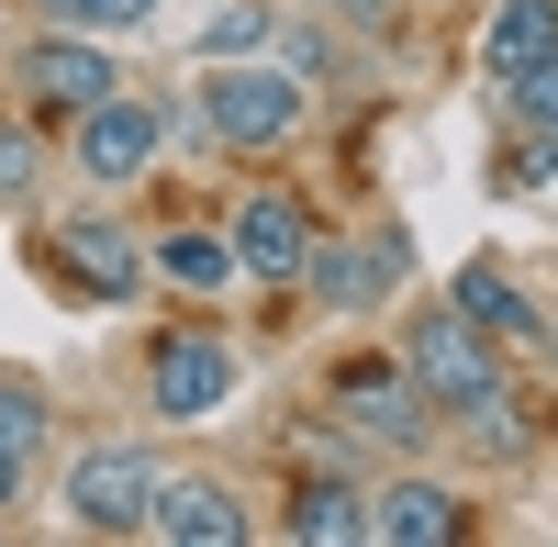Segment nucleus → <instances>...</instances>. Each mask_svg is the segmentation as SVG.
<instances>
[{
	"instance_id": "f257e3e1",
	"label": "nucleus",
	"mask_w": 558,
	"mask_h": 547,
	"mask_svg": "<svg viewBox=\"0 0 558 547\" xmlns=\"http://www.w3.org/2000/svg\"><path fill=\"white\" fill-rule=\"evenodd\" d=\"M191 123L213 134V146L268 157V146H291V134H302V78H291V68H268V57H213Z\"/></svg>"
},
{
	"instance_id": "f03ea898",
	"label": "nucleus",
	"mask_w": 558,
	"mask_h": 547,
	"mask_svg": "<svg viewBox=\"0 0 558 547\" xmlns=\"http://www.w3.org/2000/svg\"><path fill=\"white\" fill-rule=\"evenodd\" d=\"M402 369L425 380L436 414H470V402H492V391H502V357L481 347V325H470L458 302H447V313H425V325L402 336Z\"/></svg>"
},
{
	"instance_id": "7ed1b4c3",
	"label": "nucleus",
	"mask_w": 558,
	"mask_h": 547,
	"mask_svg": "<svg viewBox=\"0 0 558 547\" xmlns=\"http://www.w3.org/2000/svg\"><path fill=\"white\" fill-rule=\"evenodd\" d=\"M157 514V459L146 447H89L68 459V525L78 536H146Z\"/></svg>"
},
{
	"instance_id": "20e7f679",
	"label": "nucleus",
	"mask_w": 558,
	"mask_h": 547,
	"mask_svg": "<svg viewBox=\"0 0 558 547\" xmlns=\"http://www.w3.org/2000/svg\"><path fill=\"white\" fill-rule=\"evenodd\" d=\"M402 268H413V246H402V235H368V246H347V235H313V257H302V291H313L324 313H380V302L402 291Z\"/></svg>"
},
{
	"instance_id": "39448f33",
	"label": "nucleus",
	"mask_w": 558,
	"mask_h": 547,
	"mask_svg": "<svg viewBox=\"0 0 558 547\" xmlns=\"http://www.w3.org/2000/svg\"><path fill=\"white\" fill-rule=\"evenodd\" d=\"M157 146H168V101H89L78 112V168L101 179V191H123V179H146L157 168Z\"/></svg>"
},
{
	"instance_id": "423d86ee",
	"label": "nucleus",
	"mask_w": 558,
	"mask_h": 547,
	"mask_svg": "<svg viewBox=\"0 0 558 547\" xmlns=\"http://www.w3.org/2000/svg\"><path fill=\"white\" fill-rule=\"evenodd\" d=\"M146 391H157L168 425H202V414H223V391H235V347L223 336H157Z\"/></svg>"
},
{
	"instance_id": "0eeeda50",
	"label": "nucleus",
	"mask_w": 558,
	"mask_h": 547,
	"mask_svg": "<svg viewBox=\"0 0 558 547\" xmlns=\"http://www.w3.org/2000/svg\"><path fill=\"white\" fill-rule=\"evenodd\" d=\"M223 246H235V268L246 280H302V257H313V212L291 202V191H246L235 202V223H223Z\"/></svg>"
},
{
	"instance_id": "6e6552de",
	"label": "nucleus",
	"mask_w": 558,
	"mask_h": 547,
	"mask_svg": "<svg viewBox=\"0 0 558 547\" xmlns=\"http://www.w3.org/2000/svg\"><path fill=\"white\" fill-rule=\"evenodd\" d=\"M146 536H168V547H246L257 536V503L235 481H157Z\"/></svg>"
},
{
	"instance_id": "1a4fd4ad",
	"label": "nucleus",
	"mask_w": 558,
	"mask_h": 547,
	"mask_svg": "<svg viewBox=\"0 0 558 547\" xmlns=\"http://www.w3.org/2000/svg\"><path fill=\"white\" fill-rule=\"evenodd\" d=\"M23 89H34V101L45 112H89V101H112V57H101V45H89L78 23L68 34H45V45H23Z\"/></svg>"
},
{
	"instance_id": "9d476101",
	"label": "nucleus",
	"mask_w": 558,
	"mask_h": 547,
	"mask_svg": "<svg viewBox=\"0 0 558 547\" xmlns=\"http://www.w3.org/2000/svg\"><path fill=\"white\" fill-rule=\"evenodd\" d=\"M336 402H347V425H357L368 447H413L425 414H436L413 369H336Z\"/></svg>"
},
{
	"instance_id": "9b49d317",
	"label": "nucleus",
	"mask_w": 558,
	"mask_h": 547,
	"mask_svg": "<svg viewBox=\"0 0 558 547\" xmlns=\"http://www.w3.org/2000/svg\"><path fill=\"white\" fill-rule=\"evenodd\" d=\"M447 536H470V503H458L447 481H391V491H368V547H447Z\"/></svg>"
},
{
	"instance_id": "f8f14e48",
	"label": "nucleus",
	"mask_w": 558,
	"mask_h": 547,
	"mask_svg": "<svg viewBox=\"0 0 558 547\" xmlns=\"http://www.w3.org/2000/svg\"><path fill=\"white\" fill-rule=\"evenodd\" d=\"M57 268H68V280H78L89 302H123L134 280H146V257H134V235H123L112 212H78L68 235H57Z\"/></svg>"
},
{
	"instance_id": "ddd939ff",
	"label": "nucleus",
	"mask_w": 558,
	"mask_h": 547,
	"mask_svg": "<svg viewBox=\"0 0 558 547\" xmlns=\"http://www.w3.org/2000/svg\"><path fill=\"white\" fill-rule=\"evenodd\" d=\"M279 525H291L302 547H336V536L357 547V536H368V491H357V481H302V491H291V514H279Z\"/></svg>"
},
{
	"instance_id": "4468645a",
	"label": "nucleus",
	"mask_w": 558,
	"mask_h": 547,
	"mask_svg": "<svg viewBox=\"0 0 558 547\" xmlns=\"http://www.w3.org/2000/svg\"><path fill=\"white\" fill-rule=\"evenodd\" d=\"M558 57V0H502V23H492V78L514 89L525 68Z\"/></svg>"
},
{
	"instance_id": "2eb2a0df",
	"label": "nucleus",
	"mask_w": 558,
	"mask_h": 547,
	"mask_svg": "<svg viewBox=\"0 0 558 547\" xmlns=\"http://www.w3.org/2000/svg\"><path fill=\"white\" fill-rule=\"evenodd\" d=\"M447 302H458V313H470V325H481V336H536V302H525L514 280H502V268H492V257H481V268H458V291H447Z\"/></svg>"
},
{
	"instance_id": "dca6fc26",
	"label": "nucleus",
	"mask_w": 558,
	"mask_h": 547,
	"mask_svg": "<svg viewBox=\"0 0 558 547\" xmlns=\"http://www.w3.org/2000/svg\"><path fill=\"white\" fill-rule=\"evenodd\" d=\"M34 447H45V391H34V380H0V503L23 491Z\"/></svg>"
},
{
	"instance_id": "f3484780",
	"label": "nucleus",
	"mask_w": 558,
	"mask_h": 547,
	"mask_svg": "<svg viewBox=\"0 0 558 547\" xmlns=\"http://www.w3.org/2000/svg\"><path fill=\"white\" fill-rule=\"evenodd\" d=\"M257 45H268V0H213L202 57H257Z\"/></svg>"
},
{
	"instance_id": "a211bd4d",
	"label": "nucleus",
	"mask_w": 558,
	"mask_h": 547,
	"mask_svg": "<svg viewBox=\"0 0 558 547\" xmlns=\"http://www.w3.org/2000/svg\"><path fill=\"white\" fill-rule=\"evenodd\" d=\"M168 280L179 291H223V280H235V246H223V235H168Z\"/></svg>"
},
{
	"instance_id": "6ab92c4d",
	"label": "nucleus",
	"mask_w": 558,
	"mask_h": 547,
	"mask_svg": "<svg viewBox=\"0 0 558 547\" xmlns=\"http://www.w3.org/2000/svg\"><path fill=\"white\" fill-rule=\"evenodd\" d=\"M146 12H157V0H57V23H78V34H123Z\"/></svg>"
},
{
	"instance_id": "aec40b11",
	"label": "nucleus",
	"mask_w": 558,
	"mask_h": 547,
	"mask_svg": "<svg viewBox=\"0 0 558 547\" xmlns=\"http://www.w3.org/2000/svg\"><path fill=\"white\" fill-rule=\"evenodd\" d=\"M23 191H34V134L0 123V202H23Z\"/></svg>"
},
{
	"instance_id": "412c9836",
	"label": "nucleus",
	"mask_w": 558,
	"mask_h": 547,
	"mask_svg": "<svg viewBox=\"0 0 558 547\" xmlns=\"http://www.w3.org/2000/svg\"><path fill=\"white\" fill-rule=\"evenodd\" d=\"M514 101H525V112H536V123H547V134H558V57H547V68H525V78H514Z\"/></svg>"
},
{
	"instance_id": "4be33fe9",
	"label": "nucleus",
	"mask_w": 558,
	"mask_h": 547,
	"mask_svg": "<svg viewBox=\"0 0 558 547\" xmlns=\"http://www.w3.org/2000/svg\"><path fill=\"white\" fill-rule=\"evenodd\" d=\"M324 12H347V23H391L402 0H324Z\"/></svg>"
}]
</instances>
